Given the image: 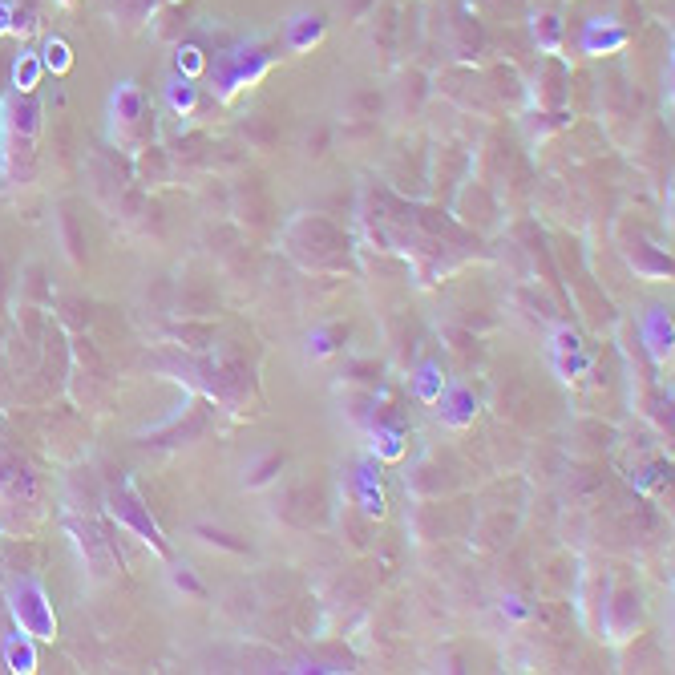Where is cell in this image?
Instances as JSON below:
<instances>
[{
  "mask_svg": "<svg viewBox=\"0 0 675 675\" xmlns=\"http://www.w3.org/2000/svg\"><path fill=\"white\" fill-rule=\"evenodd\" d=\"M110 510H114V514H118L122 522H130V526H134V530H138V534H142V538H146L150 546H158V550H162L158 526L150 522V514L142 510V502H138L134 494H126V490H122V494H114V498H110Z\"/></svg>",
  "mask_w": 675,
  "mask_h": 675,
  "instance_id": "cell-2",
  "label": "cell"
},
{
  "mask_svg": "<svg viewBox=\"0 0 675 675\" xmlns=\"http://www.w3.org/2000/svg\"><path fill=\"white\" fill-rule=\"evenodd\" d=\"M5 659H9V667H13V671H33V667H37L33 643H29L25 635H13V639L5 643Z\"/></svg>",
  "mask_w": 675,
  "mask_h": 675,
  "instance_id": "cell-3",
  "label": "cell"
},
{
  "mask_svg": "<svg viewBox=\"0 0 675 675\" xmlns=\"http://www.w3.org/2000/svg\"><path fill=\"white\" fill-rule=\"evenodd\" d=\"M9 611L17 619V627L33 639H53L57 635V619H53V603L45 595V587L37 578H21L9 591Z\"/></svg>",
  "mask_w": 675,
  "mask_h": 675,
  "instance_id": "cell-1",
  "label": "cell"
},
{
  "mask_svg": "<svg viewBox=\"0 0 675 675\" xmlns=\"http://www.w3.org/2000/svg\"><path fill=\"white\" fill-rule=\"evenodd\" d=\"M37 77H41V61H37L33 53H25V57L13 65V89H17V93H29V89L37 85Z\"/></svg>",
  "mask_w": 675,
  "mask_h": 675,
  "instance_id": "cell-4",
  "label": "cell"
},
{
  "mask_svg": "<svg viewBox=\"0 0 675 675\" xmlns=\"http://www.w3.org/2000/svg\"><path fill=\"white\" fill-rule=\"evenodd\" d=\"M45 65L57 69V73L69 69V49H65V41H49V45H45Z\"/></svg>",
  "mask_w": 675,
  "mask_h": 675,
  "instance_id": "cell-5",
  "label": "cell"
}]
</instances>
